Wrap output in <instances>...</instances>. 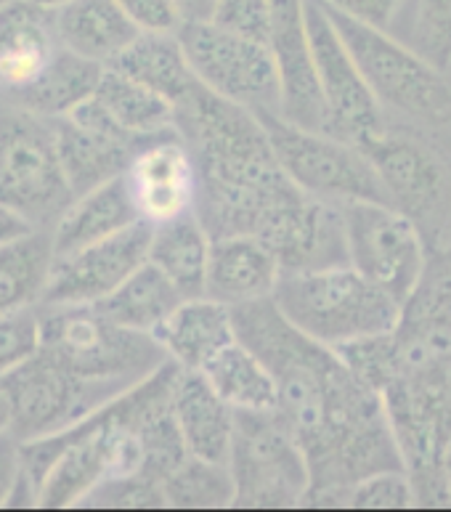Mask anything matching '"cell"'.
Returning a JSON list of instances; mask_svg holds the SVG:
<instances>
[{
	"label": "cell",
	"instance_id": "6da1fadb",
	"mask_svg": "<svg viewBox=\"0 0 451 512\" xmlns=\"http://www.w3.org/2000/svg\"><path fill=\"white\" fill-rule=\"evenodd\" d=\"M237 340L258 356L279 388V414L306 454V507H345L359 481L406 470L383 396L361 383L335 348L303 335L274 298L231 308Z\"/></svg>",
	"mask_w": 451,
	"mask_h": 512
},
{
	"label": "cell",
	"instance_id": "7a4b0ae2",
	"mask_svg": "<svg viewBox=\"0 0 451 512\" xmlns=\"http://www.w3.org/2000/svg\"><path fill=\"white\" fill-rule=\"evenodd\" d=\"M390 430L414 483L417 507H451L441 457L451 438V253L430 258L393 329L383 388Z\"/></svg>",
	"mask_w": 451,
	"mask_h": 512
},
{
	"label": "cell",
	"instance_id": "3957f363",
	"mask_svg": "<svg viewBox=\"0 0 451 512\" xmlns=\"http://www.w3.org/2000/svg\"><path fill=\"white\" fill-rule=\"evenodd\" d=\"M176 130L197 162V213L210 239L260 237L303 197L282 170L253 109L199 85L176 107Z\"/></svg>",
	"mask_w": 451,
	"mask_h": 512
},
{
	"label": "cell",
	"instance_id": "277c9868",
	"mask_svg": "<svg viewBox=\"0 0 451 512\" xmlns=\"http://www.w3.org/2000/svg\"><path fill=\"white\" fill-rule=\"evenodd\" d=\"M271 298L303 335L335 351L393 332L404 311L390 292L351 263L282 274Z\"/></svg>",
	"mask_w": 451,
	"mask_h": 512
},
{
	"label": "cell",
	"instance_id": "5b68a950",
	"mask_svg": "<svg viewBox=\"0 0 451 512\" xmlns=\"http://www.w3.org/2000/svg\"><path fill=\"white\" fill-rule=\"evenodd\" d=\"M324 6L380 107L425 125L451 123V83L444 75L446 69L430 64L385 27L345 14L327 0Z\"/></svg>",
	"mask_w": 451,
	"mask_h": 512
},
{
	"label": "cell",
	"instance_id": "8992f818",
	"mask_svg": "<svg viewBox=\"0 0 451 512\" xmlns=\"http://www.w3.org/2000/svg\"><path fill=\"white\" fill-rule=\"evenodd\" d=\"M40 351L80 377L123 390L170 361L157 337L120 327L96 306H40Z\"/></svg>",
	"mask_w": 451,
	"mask_h": 512
},
{
	"label": "cell",
	"instance_id": "52a82bcc",
	"mask_svg": "<svg viewBox=\"0 0 451 512\" xmlns=\"http://www.w3.org/2000/svg\"><path fill=\"white\" fill-rule=\"evenodd\" d=\"M72 199L54 117L0 99V205L11 207L35 229H54Z\"/></svg>",
	"mask_w": 451,
	"mask_h": 512
},
{
	"label": "cell",
	"instance_id": "ba28073f",
	"mask_svg": "<svg viewBox=\"0 0 451 512\" xmlns=\"http://www.w3.org/2000/svg\"><path fill=\"white\" fill-rule=\"evenodd\" d=\"M229 470L239 510L306 507L311 489L306 454L279 409L237 412Z\"/></svg>",
	"mask_w": 451,
	"mask_h": 512
},
{
	"label": "cell",
	"instance_id": "9c48e42d",
	"mask_svg": "<svg viewBox=\"0 0 451 512\" xmlns=\"http://www.w3.org/2000/svg\"><path fill=\"white\" fill-rule=\"evenodd\" d=\"M255 115L266 128L276 160L300 192L329 199L337 205L345 202L390 205L375 165L359 146L329 136L324 130L290 123L279 112H255Z\"/></svg>",
	"mask_w": 451,
	"mask_h": 512
},
{
	"label": "cell",
	"instance_id": "30bf717a",
	"mask_svg": "<svg viewBox=\"0 0 451 512\" xmlns=\"http://www.w3.org/2000/svg\"><path fill=\"white\" fill-rule=\"evenodd\" d=\"M0 390L11 409V433L19 441L64 433L125 393L117 385L80 377L46 351L24 361Z\"/></svg>",
	"mask_w": 451,
	"mask_h": 512
},
{
	"label": "cell",
	"instance_id": "8fae6325",
	"mask_svg": "<svg viewBox=\"0 0 451 512\" xmlns=\"http://www.w3.org/2000/svg\"><path fill=\"white\" fill-rule=\"evenodd\" d=\"M375 165L390 205L417 223L436 253L451 221V170L444 157L417 138L375 130L359 144Z\"/></svg>",
	"mask_w": 451,
	"mask_h": 512
},
{
	"label": "cell",
	"instance_id": "7c38bea8",
	"mask_svg": "<svg viewBox=\"0 0 451 512\" xmlns=\"http://www.w3.org/2000/svg\"><path fill=\"white\" fill-rule=\"evenodd\" d=\"M176 35L205 88L253 112H279L282 83L268 43L239 38L207 19H186Z\"/></svg>",
	"mask_w": 451,
	"mask_h": 512
},
{
	"label": "cell",
	"instance_id": "4fadbf2b",
	"mask_svg": "<svg viewBox=\"0 0 451 512\" xmlns=\"http://www.w3.org/2000/svg\"><path fill=\"white\" fill-rule=\"evenodd\" d=\"M343 218L348 263L404 306L433 255L417 223L383 202H345Z\"/></svg>",
	"mask_w": 451,
	"mask_h": 512
},
{
	"label": "cell",
	"instance_id": "5bb4252c",
	"mask_svg": "<svg viewBox=\"0 0 451 512\" xmlns=\"http://www.w3.org/2000/svg\"><path fill=\"white\" fill-rule=\"evenodd\" d=\"M306 24L316 80L327 107L324 133L359 146L375 130L385 128L380 101L361 77L335 22L329 19L324 0H306Z\"/></svg>",
	"mask_w": 451,
	"mask_h": 512
},
{
	"label": "cell",
	"instance_id": "9a60e30c",
	"mask_svg": "<svg viewBox=\"0 0 451 512\" xmlns=\"http://www.w3.org/2000/svg\"><path fill=\"white\" fill-rule=\"evenodd\" d=\"M154 226L138 221L115 237L56 255L40 306H96L149 260Z\"/></svg>",
	"mask_w": 451,
	"mask_h": 512
},
{
	"label": "cell",
	"instance_id": "2e32d148",
	"mask_svg": "<svg viewBox=\"0 0 451 512\" xmlns=\"http://www.w3.org/2000/svg\"><path fill=\"white\" fill-rule=\"evenodd\" d=\"M54 128L59 160L75 197L123 176L138 149L149 141L117 125L93 96L69 115L56 117Z\"/></svg>",
	"mask_w": 451,
	"mask_h": 512
},
{
	"label": "cell",
	"instance_id": "e0dca14e",
	"mask_svg": "<svg viewBox=\"0 0 451 512\" xmlns=\"http://www.w3.org/2000/svg\"><path fill=\"white\" fill-rule=\"evenodd\" d=\"M123 176L141 221L160 226L194 213L197 162L178 130L149 138Z\"/></svg>",
	"mask_w": 451,
	"mask_h": 512
},
{
	"label": "cell",
	"instance_id": "ac0fdd59",
	"mask_svg": "<svg viewBox=\"0 0 451 512\" xmlns=\"http://www.w3.org/2000/svg\"><path fill=\"white\" fill-rule=\"evenodd\" d=\"M62 51L54 8L35 0L0 3V99L22 104Z\"/></svg>",
	"mask_w": 451,
	"mask_h": 512
},
{
	"label": "cell",
	"instance_id": "d6986e66",
	"mask_svg": "<svg viewBox=\"0 0 451 512\" xmlns=\"http://www.w3.org/2000/svg\"><path fill=\"white\" fill-rule=\"evenodd\" d=\"M263 239L276 255L282 274L348 266L343 205L303 194L268 223Z\"/></svg>",
	"mask_w": 451,
	"mask_h": 512
},
{
	"label": "cell",
	"instance_id": "ffe728a7",
	"mask_svg": "<svg viewBox=\"0 0 451 512\" xmlns=\"http://www.w3.org/2000/svg\"><path fill=\"white\" fill-rule=\"evenodd\" d=\"M271 51L279 67L282 107L279 115L303 128L324 130L327 107L316 80L308 43L306 0H271Z\"/></svg>",
	"mask_w": 451,
	"mask_h": 512
},
{
	"label": "cell",
	"instance_id": "44dd1931",
	"mask_svg": "<svg viewBox=\"0 0 451 512\" xmlns=\"http://www.w3.org/2000/svg\"><path fill=\"white\" fill-rule=\"evenodd\" d=\"M282 279V266L271 247L258 237H223L210 245L207 298L237 308L271 298Z\"/></svg>",
	"mask_w": 451,
	"mask_h": 512
},
{
	"label": "cell",
	"instance_id": "7402d4cb",
	"mask_svg": "<svg viewBox=\"0 0 451 512\" xmlns=\"http://www.w3.org/2000/svg\"><path fill=\"white\" fill-rule=\"evenodd\" d=\"M173 414L192 457L229 465L237 412L215 393L202 372L178 369L173 385Z\"/></svg>",
	"mask_w": 451,
	"mask_h": 512
},
{
	"label": "cell",
	"instance_id": "603a6c76",
	"mask_svg": "<svg viewBox=\"0 0 451 512\" xmlns=\"http://www.w3.org/2000/svg\"><path fill=\"white\" fill-rule=\"evenodd\" d=\"M154 337L173 364L202 372L207 361L237 340L234 311L207 295L186 298Z\"/></svg>",
	"mask_w": 451,
	"mask_h": 512
},
{
	"label": "cell",
	"instance_id": "cb8c5ba5",
	"mask_svg": "<svg viewBox=\"0 0 451 512\" xmlns=\"http://www.w3.org/2000/svg\"><path fill=\"white\" fill-rule=\"evenodd\" d=\"M141 221L136 202L130 197L125 176H117L107 184L96 186L93 192H85L72 199V205L51 229L54 237V253L67 255L93 242L109 239L125 231L128 226Z\"/></svg>",
	"mask_w": 451,
	"mask_h": 512
},
{
	"label": "cell",
	"instance_id": "d4e9b609",
	"mask_svg": "<svg viewBox=\"0 0 451 512\" xmlns=\"http://www.w3.org/2000/svg\"><path fill=\"white\" fill-rule=\"evenodd\" d=\"M56 30L64 48L104 67L141 35L117 0H69L56 8Z\"/></svg>",
	"mask_w": 451,
	"mask_h": 512
},
{
	"label": "cell",
	"instance_id": "484cf974",
	"mask_svg": "<svg viewBox=\"0 0 451 512\" xmlns=\"http://www.w3.org/2000/svg\"><path fill=\"white\" fill-rule=\"evenodd\" d=\"M109 67L157 91L173 107L189 99L202 85L176 32H141Z\"/></svg>",
	"mask_w": 451,
	"mask_h": 512
},
{
	"label": "cell",
	"instance_id": "4316f807",
	"mask_svg": "<svg viewBox=\"0 0 451 512\" xmlns=\"http://www.w3.org/2000/svg\"><path fill=\"white\" fill-rule=\"evenodd\" d=\"M54 258L51 229H30L0 245V316L43 303Z\"/></svg>",
	"mask_w": 451,
	"mask_h": 512
},
{
	"label": "cell",
	"instance_id": "83f0119b",
	"mask_svg": "<svg viewBox=\"0 0 451 512\" xmlns=\"http://www.w3.org/2000/svg\"><path fill=\"white\" fill-rule=\"evenodd\" d=\"M184 300L176 284L146 260L109 298L96 303V308L120 327L154 337Z\"/></svg>",
	"mask_w": 451,
	"mask_h": 512
},
{
	"label": "cell",
	"instance_id": "f1b7e54d",
	"mask_svg": "<svg viewBox=\"0 0 451 512\" xmlns=\"http://www.w3.org/2000/svg\"><path fill=\"white\" fill-rule=\"evenodd\" d=\"M210 245L213 239L199 223L197 213H186L176 221L154 226L149 263L160 268L184 298H202L207 290Z\"/></svg>",
	"mask_w": 451,
	"mask_h": 512
},
{
	"label": "cell",
	"instance_id": "f546056e",
	"mask_svg": "<svg viewBox=\"0 0 451 512\" xmlns=\"http://www.w3.org/2000/svg\"><path fill=\"white\" fill-rule=\"evenodd\" d=\"M202 375L234 412H271L279 406V388L271 369L239 340L207 361Z\"/></svg>",
	"mask_w": 451,
	"mask_h": 512
},
{
	"label": "cell",
	"instance_id": "4dcf8cb0",
	"mask_svg": "<svg viewBox=\"0 0 451 512\" xmlns=\"http://www.w3.org/2000/svg\"><path fill=\"white\" fill-rule=\"evenodd\" d=\"M93 99L107 109L117 125L138 138L165 136L176 130V107L115 67L104 69Z\"/></svg>",
	"mask_w": 451,
	"mask_h": 512
},
{
	"label": "cell",
	"instance_id": "1f68e13d",
	"mask_svg": "<svg viewBox=\"0 0 451 512\" xmlns=\"http://www.w3.org/2000/svg\"><path fill=\"white\" fill-rule=\"evenodd\" d=\"M104 69H107L104 64L83 59V56L64 48L54 67L48 69V75L43 77V83L16 107L35 112V115L54 117V120L69 115L72 109H77L96 93Z\"/></svg>",
	"mask_w": 451,
	"mask_h": 512
},
{
	"label": "cell",
	"instance_id": "d6a6232c",
	"mask_svg": "<svg viewBox=\"0 0 451 512\" xmlns=\"http://www.w3.org/2000/svg\"><path fill=\"white\" fill-rule=\"evenodd\" d=\"M165 502L173 510H226L234 507V478L229 465L189 457L162 481Z\"/></svg>",
	"mask_w": 451,
	"mask_h": 512
},
{
	"label": "cell",
	"instance_id": "836d02e7",
	"mask_svg": "<svg viewBox=\"0 0 451 512\" xmlns=\"http://www.w3.org/2000/svg\"><path fill=\"white\" fill-rule=\"evenodd\" d=\"M438 69L451 64V0H404L388 27Z\"/></svg>",
	"mask_w": 451,
	"mask_h": 512
},
{
	"label": "cell",
	"instance_id": "e575fe53",
	"mask_svg": "<svg viewBox=\"0 0 451 512\" xmlns=\"http://www.w3.org/2000/svg\"><path fill=\"white\" fill-rule=\"evenodd\" d=\"M80 507L93 510H165V494L162 483L146 478V475H123V478H109L93 489L83 499Z\"/></svg>",
	"mask_w": 451,
	"mask_h": 512
},
{
	"label": "cell",
	"instance_id": "d590c367",
	"mask_svg": "<svg viewBox=\"0 0 451 512\" xmlns=\"http://www.w3.org/2000/svg\"><path fill=\"white\" fill-rule=\"evenodd\" d=\"M345 507L351 510H412L417 507L414 483L406 470H383L359 481L351 489Z\"/></svg>",
	"mask_w": 451,
	"mask_h": 512
},
{
	"label": "cell",
	"instance_id": "8d00e7d4",
	"mask_svg": "<svg viewBox=\"0 0 451 512\" xmlns=\"http://www.w3.org/2000/svg\"><path fill=\"white\" fill-rule=\"evenodd\" d=\"M40 351V306L0 316V383Z\"/></svg>",
	"mask_w": 451,
	"mask_h": 512
},
{
	"label": "cell",
	"instance_id": "74e56055",
	"mask_svg": "<svg viewBox=\"0 0 451 512\" xmlns=\"http://www.w3.org/2000/svg\"><path fill=\"white\" fill-rule=\"evenodd\" d=\"M207 22L239 38L271 43V0H213Z\"/></svg>",
	"mask_w": 451,
	"mask_h": 512
},
{
	"label": "cell",
	"instance_id": "f35d334b",
	"mask_svg": "<svg viewBox=\"0 0 451 512\" xmlns=\"http://www.w3.org/2000/svg\"><path fill=\"white\" fill-rule=\"evenodd\" d=\"M138 32H178L184 14L178 0H117Z\"/></svg>",
	"mask_w": 451,
	"mask_h": 512
},
{
	"label": "cell",
	"instance_id": "ab89813d",
	"mask_svg": "<svg viewBox=\"0 0 451 512\" xmlns=\"http://www.w3.org/2000/svg\"><path fill=\"white\" fill-rule=\"evenodd\" d=\"M19 473H22V444L14 433H6L0 436V510H6Z\"/></svg>",
	"mask_w": 451,
	"mask_h": 512
},
{
	"label": "cell",
	"instance_id": "60d3db41",
	"mask_svg": "<svg viewBox=\"0 0 451 512\" xmlns=\"http://www.w3.org/2000/svg\"><path fill=\"white\" fill-rule=\"evenodd\" d=\"M35 229V226H30V223L24 221L22 215L14 213L11 207L0 205V245H6L8 239L19 237V234H24V231Z\"/></svg>",
	"mask_w": 451,
	"mask_h": 512
},
{
	"label": "cell",
	"instance_id": "b9f144b4",
	"mask_svg": "<svg viewBox=\"0 0 451 512\" xmlns=\"http://www.w3.org/2000/svg\"><path fill=\"white\" fill-rule=\"evenodd\" d=\"M11 433V409H8L6 393L0 390V436Z\"/></svg>",
	"mask_w": 451,
	"mask_h": 512
},
{
	"label": "cell",
	"instance_id": "7bdbcfd3",
	"mask_svg": "<svg viewBox=\"0 0 451 512\" xmlns=\"http://www.w3.org/2000/svg\"><path fill=\"white\" fill-rule=\"evenodd\" d=\"M441 470H444L446 491H449V497H451V438H449V444H446V449H444V457H441Z\"/></svg>",
	"mask_w": 451,
	"mask_h": 512
},
{
	"label": "cell",
	"instance_id": "ee69618b",
	"mask_svg": "<svg viewBox=\"0 0 451 512\" xmlns=\"http://www.w3.org/2000/svg\"><path fill=\"white\" fill-rule=\"evenodd\" d=\"M35 3H40V6H46V8H62V6H67L69 0H35Z\"/></svg>",
	"mask_w": 451,
	"mask_h": 512
},
{
	"label": "cell",
	"instance_id": "f6af8a7d",
	"mask_svg": "<svg viewBox=\"0 0 451 512\" xmlns=\"http://www.w3.org/2000/svg\"><path fill=\"white\" fill-rule=\"evenodd\" d=\"M0 3H3V0H0Z\"/></svg>",
	"mask_w": 451,
	"mask_h": 512
}]
</instances>
